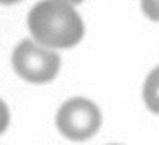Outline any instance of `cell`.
I'll list each match as a JSON object with an SVG mask.
<instances>
[{
  "instance_id": "6da1fadb",
  "label": "cell",
  "mask_w": 159,
  "mask_h": 145,
  "mask_svg": "<svg viewBox=\"0 0 159 145\" xmlns=\"http://www.w3.org/2000/svg\"><path fill=\"white\" fill-rule=\"evenodd\" d=\"M33 38L45 48H72L84 36V22L63 0H43L28 17Z\"/></svg>"
},
{
  "instance_id": "7a4b0ae2",
  "label": "cell",
  "mask_w": 159,
  "mask_h": 145,
  "mask_svg": "<svg viewBox=\"0 0 159 145\" xmlns=\"http://www.w3.org/2000/svg\"><path fill=\"white\" fill-rule=\"evenodd\" d=\"M103 114L93 101L74 97L62 104L57 113V128L72 142H84L99 131Z\"/></svg>"
},
{
  "instance_id": "3957f363",
  "label": "cell",
  "mask_w": 159,
  "mask_h": 145,
  "mask_svg": "<svg viewBox=\"0 0 159 145\" xmlns=\"http://www.w3.org/2000/svg\"><path fill=\"white\" fill-rule=\"evenodd\" d=\"M12 65L24 80L33 84H45L57 77L60 70V56L45 46L24 39L14 50Z\"/></svg>"
},
{
  "instance_id": "277c9868",
  "label": "cell",
  "mask_w": 159,
  "mask_h": 145,
  "mask_svg": "<svg viewBox=\"0 0 159 145\" xmlns=\"http://www.w3.org/2000/svg\"><path fill=\"white\" fill-rule=\"evenodd\" d=\"M144 104L151 113L159 114V67H156L147 75L142 89Z\"/></svg>"
},
{
  "instance_id": "5b68a950",
  "label": "cell",
  "mask_w": 159,
  "mask_h": 145,
  "mask_svg": "<svg viewBox=\"0 0 159 145\" xmlns=\"http://www.w3.org/2000/svg\"><path fill=\"white\" fill-rule=\"evenodd\" d=\"M140 7L151 21L159 22V0H140Z\"/></svg>"
},
{
  "instance_id": "8992f818",
  "label": "cell",
  "mask_w": 159,
  "mask_h": 145,
  "mask_svg": "<svg viewBox=\"0 0 159 145\" xmlns=\"http://www.w3.org/2000/svg\"><path fill=\"white\" fill-rule=\"evenodd\" d=\"M9 120H11L9 109H7V106H5L4 101L0 99V133L5 131V128H7V125H9Z\"/></svg>"
},
{
  "instance_id": "52a82bcc",
  "label": "cell",
  "mask_w": 159,
  "mask_h": 145,
  "mask_svg": "<svg viewBox=\"0 0 159 145\" xmlns=\"http://www.w3.org/2000/svg\"><path fill=\"white\" fill-rule=\"evenodd\" d=\"M17 2H21V0H0V4H4V5H11V4H17Z\"/></svg>"
},
{
  "instance_id": "ba28073f",
  "label": "cell",
  "mask_w": 159,
  "mask_h": 145,
  "mask_svg": "<svg viewBox=\"0 0 159 145\" xmlns=\"http://www.w3.org/2000/svg\"><path fill=\"white\" fill-rule=\"evenodd\" d=\"M63 2H67V4H70V5H75V4H80L82 0H63Z\"/></svg>"
},
{
  "instance_id": "9c48e42d",
  "label": "cell",
  "mask_w": 159,
  "mask_h": 145,
  "mask_svg": "<svg viewBox=\"0 0 159 145\" xmlns=\"http://www.w3.org/2000/svg\"><path fill=\"white\" fill-rule=\"evenodd\" d=\"M110 145H120V143H110Z\"/></svg>"
}]
</instances>
